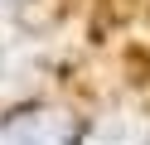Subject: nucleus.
Instances as JSON below:
<instances>
[{
  "instance_id": "obj_1",
  "label": "nucleus",
  "mask_w": 150,
  "mask_h": 145,
  "mask_svg": "<svg viewBox=\"0 0 150 145\" xmlns=\"http://www.w3.org/2000/svg\"><path fill=\"white\" fill-rule=\"evenodd\" d=\"M0 145H78V121L58 106H24L0 116Z\"/></svg>"
},
{
  "instance_id": "obj_2",
  "label": "nucleus",
  "mask_w": 150,
  "mask_h": 145,
  "mask_svg": "<svg viewBox=\"0 0 150 145\" xmlns=\"http://www.w3.org/2000/svg\"><path fill=\"white\" fill-rule=\"evenodd\" d=\"M78 145H150V121L136 106H111L78 135Z\"/></svg>"
},
{
  "instance_id": "obj_3",
  "label": "nucleus",
  "mask_w": 150,
  "mask_h": 145,
  "mask_svg": "<svg viewBox=\"0 0 150 145\" xmlns=\"http://www.w3.org/2000/svg\"><path fill=\"white\" fill-rule=\"evenodd\" d=\"M15 5H20V0H0V15H10V10H15Z\"/></svg>"
}]
</instances>
